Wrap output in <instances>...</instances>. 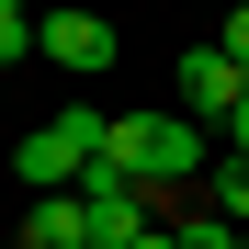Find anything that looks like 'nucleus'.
I'll list each match as a JSON object with an SVG mask.
<instances>
[{
  "label": "nucleus",
  "mask_w": 249,
  "mask_h": 249,
  "mask_svg": "<svg viewBox=\"0 0 249 249\" xmlns=\"http://www.w3.org/2000/svg\"><path fill=\"white\" fill-rule=\"evenodd\" d=\"M204 204H215L227 227H249V159H238V147H227V170H215V193H204Z\"/></svg>",
  "instance_id": "0eeeda50"
},
{
  "label": "nucleus",
  "mask_w": 249,
  "mask_h": 249,
  "mask_svg": "<svg viewBox=\"0 0 249 249\" xmlns=\"http://www.w3.org/2000/svg\"><path fill=\"white\" fill-rule=\"evenodd\" d=\"M215 46H227V57L249 68V0H227V34H215Z\"/></svg>",
  "instance_id": "1a4fd4ad"
},
{
  "label": "nucleus",
  "mask_w": 249,
  "mask_h": 249,
  "mask_svg": "<svg viewBox=\"0 0 249 249\" xmlns=\"http://www.w3.org/2000/svg\"><path fill=\"white\" fill-rule=\"evenodd\" d=\"M170 249H249V227H227L215 204H204V215H170Z\"/></svg>",
  "instance_id": "423d86ee"
},
{
  "label": "nucleus",
  "mask_w": 249,
  "mask_h": 249,
  "mask_svg": "<svg viewBox=\"0 0 249 249\" xmlns=\"http://www.w3.org/2000/svg\"><path fill=\"white\" fill-rule=\"evenodd\" d=\"M34 57L68 68V79H91V68H113V23L102 12H46V23H34Z\"/></svg>",
  "instance_id": "7ed1b4c3"
},
{
  "label": "nucleus",
  "mask_w": 249,
  "mask_h": 249,
  "mask_svg": "<svg viewBox=\"0 0 249 249\" xmlns=\"http://www.w3.org/2000/svg\"><path fill=\"white\" fill-rule=\"evenodd\" d=\"M23 249H91V215H79V193H34Z\"/></svg>",
  "instance_id": "39448f33"
},
{
  "label": "nucleus",
  "mask_w": 249,
  "mask_h": 249,
  "mask_svg": "<svg viewBox=\"0 0 249 249\" xmlns=\"http://www.w3.org/2000/svg\"><path fill=\"white\" fill-rule=\"evenodd\" d=\"M0 12H23V0H0Z\"/></svg>",
  "instance_id": "ddd939ff"
},
{
  "label": "nucleus",
  "mask_w": 249,
  "mask_h": 249,
  "mask_svg": "<svg viewBox=\"0 0 249 249\" xmlns=\"http://www.w3.org/2000/svg\"><path fill=\"white\" fill-rule=\"evenodd\" d=\"M227 147H238V159H249V91H238V113H227Z\"/></svg>",
  "instance_id": "9d476101"
},
{
  "label": "nucleus",
  "mask_w": 249,
  "mask_h": 249,
  "mask_svg": "<svg viewBox=\"0 0 249 249\" xmlns=\"http://www.w3.org/2000/svg\"><path fill=\"white\" fill-rule=\"evenodd\" d=\"M238 91H249V68H238L227 46H193V57H181V113H193V124H227Z\"/></svg>",
  "instance_id": "20e7f679"
},
{
  "label": "nucleus",
  "mask_w": 249,
  "mask_h": 249,
  "mask_svg": "<svg viewBox=\"0 0 249 249\" xmlns=\"http://www.w3.org/2000/svg\"><path fill=\"white\" fill-rule=\"evenodd\" d=\"M91 170H124V181H147V193H181L204 170V124L193 113H113Z\"/></svg>",
  "instance_id": "f257e3e1"
},
{
  "label": "nucleus",
  "mask_w": 249,
  "mask_h": 249,
  "mask_svg": "<svg viewBox=\"0 0 249 249\" xmlns=\"http://www.w3.org/2000/svg\"><path fill=\"white\" fill-rule=\"evenodd\" d=\"M102 124H113V113H91V102H68L57 124H34V136L12 147V170H23L34 193H79V170L102 159Z\"/></svg>",
  "instance_id": "f03ea898"
},
{
  "label": "nucleus",
  "mask_w": 249,
  "mask_h": 249,
  "mask_svg": "<svg viewBox=\"0 0 249 249\" xmlns=\"http://www.w3.org/2000/svg\"><path fill=\"white\" fill-rule=\"evenodd\" d=\"M12 249H23V238H12Z\"/></svg>",
  "instance_id": "4468645a"
},
{
  "label": "nucleus",
  "mask_w": 249,
  "mask_h": 249,
  "mask_svg": "<svg viewBox=\"0 0 249 249\" xmlns=\"http://www.w3.org/2000/svg\"><path fill=\"white\" fill-rule=\"evenodd\" d=\"M34 57V12H0V68H23Z\"/></svg>",
  "instance_id": "6e6552de"
},
{
  "label": "nucleus",
  "mask_w": 249,
  "mask_h": 249,
  "mask_svg": "<svg viewBox=\"0 0 249 249\" xmlns=\"http://www.w3.org/2000/svg\"><path fill=\"white\" fill-rule=\"evenodd\" d=\"M147 249H170V227H159V238H147Z\"/></svg>",
  "instance_id": "f8f14e48"
},
{
  "label": "nucleus",
  "mask_w": 249,
  "mask_h": 249,
  "mask_svg": "<svg viewBox=\"0 0 249 249\" xmlns=\"http://www.w3.org/2000/svg\"><path fill=\"white\" fill-rule=\"evenodd\" d=\"M147 238H159V227H147ZM147 238H91V249H147Z\"/></svg>",
  "instance_id": "9b49d317"
}]
</instances>
